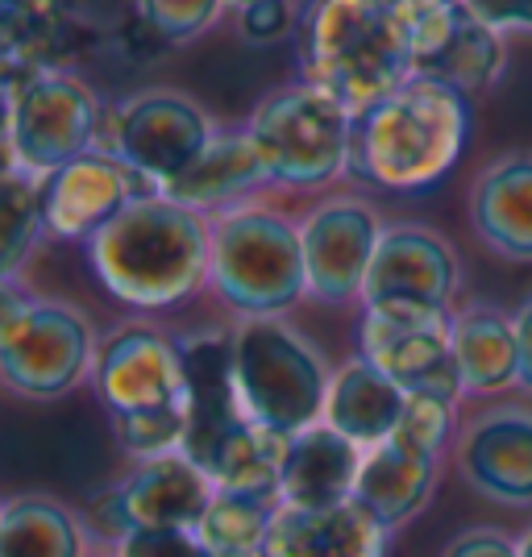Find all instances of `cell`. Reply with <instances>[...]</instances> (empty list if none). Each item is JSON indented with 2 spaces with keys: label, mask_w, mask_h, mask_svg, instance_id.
I'll return each instance as SVG.
<instances>
[{
  "label": "cell",
  "mask_w": 532,
  "mask_h": 557,
  "mask_svg": "<svg viewBox=\"0 0 532 557\" xmlns=\"http://www.w3.org/2000/svg\"><path fill=\"white\" fill-rule=\"evenodd\" d=\"M84 250L104 296L141 317L184 308L209 292L212 221L162 191L134 200Z\"/></svg>",
  "instance_id": "6da1fadb"
},
{
  "label": "cell",
  "mask_w": 532,
  "mask_h": 557,
  "mask_svg": "<svg viewBox=\"0 0 532 557\" xmlns=\"http://www.w3.org/2000/svg\"><path fill=\"white\" fill-rule=\"evenodd\" d=\"M474 129L470 96L441 79H408L395 96L354 121L349 175L379 191H424L441 184Z\"/></svg>",
  "instance_id": "7a4b0ae2"
},
{
  "label": "cell",
  "mask_w": 532,
  "mask_h": 557,
  "mask_svg": "<svg viewBox=\"0 0 532 557\" xmlns=\"http://www.w3.org/2000/svg\"><path fill=\"white\" fill-rule=\"evenodd\" d=\"M304 84L329 92L354 116L417 79L412 47L387 0H308L300 13Z\"/></svg>",
  "instance_id": "3957f363"
},
{
  "label": "cell",
  "mask_w": 532,
  "mask_h": 557,
  "mask_svg": "<svg viewBox=\"0 0 532 557\" xmlns=\"http://www.w3.org/2000/svg\"><path fill=\"white\" fill-rule=\"evenodd\" d=\"M212 221L209 292L242 317H283L308 300L300 221L275 205H242Z\"/></svg>",
  "instance_id": "277c9868"
},
{
  "label": "cell",
  "mask_w": 532,
  "mask_h": 557,
  "mask_svg": "<svg viewBox=\"0 0 532 557\" xmlns=\"http://www.w3.org/2000/svg\"><path fill=\"white\" fill-rule=\"evenodd\" d=\"M230 337L233 387L246 417L283 437L321 424L333 371L300 329L283 317H242L230 325Z\"/></svg>",
  "instance_id": "5b68a950"
},
{
  "label": "cell",
  "mask_w": 532,
  "mask_h": 557,
  "mask_svg": "<svg viewBox=\"0 0 532 557\" xmlns=\"http://www.w3.org/2000/svg\"><path fill=\"white\" fill-rule=\"evenodd\" d=\"M92 321L67 300L29 296L22 283H0V387L50 404L92 383Z\"/></svg>",
  "instance_id": "8992f818"
},
{
  "label": "cell",
  "mask_w": 532,
  "mask_h": 557,
  "mask_svg": "<svg viewBox=\"0 0 532 557\" xmlns=\"http://www.w3.org/2000/svg\"><path fill=\"white\" fill-rule=\"evenodd\" d=\"M354 121L346 104L312 84H283L267 92L246 116V138L255 141L271 187L279 191H324L349 175Z\"/></svg>",
  "instance_id": "52a82bcc"
},
{
  "label": "cell",
  "mask_w": 532,
  "mask_h": 557,
  "mask_svg": "<svg viewBox=\"0 0 532 557\" xmlns=\"http://www.w3.org/2000/svg\"><path fill=\"white\" fill-rule=\"evenodd\" d=\"M109 109L71 71H42L13 88L9 154L13 166L47 180L50 171L100 150Z\"/></svg>",
  "instance_id": "ba28073f"
},
{
  "label": "cell",
  "mask_w": 532,
  "mask_h": 557,
  "mask_svg": "<svg viewBox=\"0 0 532 557\" xmlns=\"http://www.w3.org/2000/svg\"><path fill=\"white\" fill-rule=\"evenodd\" d=\"M216 138V121L180 88H146L125 96L104 116L100 150L134 166L154 191H166Z\"/></svg>",
  "instance_id": "9c48e42d"
},
{
  "label": "cell",
  "mask_w": 532,
  "mask_h": 557,
  "mask_svg": "<svg viewBox=\"0 0 532 557\" xmlns=\"http://www.w3.org/2000/svg\"><path fill=\"white\" fill-rule=\"evenodd\" d=\"M92 392L104 404L109 420L187 404L180 337L146 317H129L113 325L96 346Z\"/></svg>",
  "instance_id": "30bf717a"
},
{
  "label": "cell",
  "mask_w": 532,
  "mask_h": 557,
  "mask_svg": "<svg viewBox=\"0 0 532 557\" xmlns=\"http://www.w3.org/2000/svg\"><path fill=\"white\" fill-rule=\"evenodd\" d=\"M449 317L454 312H424L399 304L362 308L358 354L408 395H437L458 404L466 392L449 346Z\"/></svg>",
  "instance_id": "8fae6325"
},
{
  "label": "cell",
  "mask_w": 532,
  "mask_h": 557,
  "mask_svg": "<svg viewBox=\"0 0 532 557\" xmlns=\"http://www.w3.org/2000/svg\"><path fill=\"white\" fill-rule=\"evenodd\" d=\"M383 221L374 205L362 196H324L300 216L304 275H308V300L342 308L362 304V287L371 275L374 250L383 237Z\"/></svg>",
  "instance_id": "7c38bea8"
},
{
  "label": "cell",
  "mask_w": 532,
  "mask_h": 557,
  "mask_svg": "<svg viewBox=\"0 0 532 557\" xmlns=\"http://www.w3.org/2000/svg\"><path fill=\"white\" fill-rule=\"evenodd\" d=\"M462 287V267L454 246L429 225L395 221L379 237L371 275L362 287V308L399 304L424 312H454Z\"/></svg>",
  "instance_id": "4fadbf2b"
},
{
  "label": "cell",
  "mask_w": 532,
  "mask_h": 557,
  "mask_svg": "<svg viewBox=\"0 0 532 557\" xmlns=\"http://www.w3.org/2000/svg\"><path fill=\"white\" fill-rule=\"evenodd\" d=\"M141 196H154V187L146 184L134 166H125L109 150H92L42 180L47 237L88 246L96 233L113 225Z\"/></svg>",
  "instance_id": "5bb4252c"
},
{
  "label": "cell",
  "mask_w": 532,
  "mask_h": 557,
  "mask_svg": "<svg viewBox=\"0 0 532 557\" xmlns=\"http://www.w3.org/2000/svg\"><path fill=\"white\" fill-rule=\"evenodd\" d=\"M462 479L483 499L529 508L532 504V412L495 408L466 424L454 445Z\"/></svg>",
  "instance_id": "9a60e30c"
},
{
  "label": "cell",
  "mask_w": 532,
  "mask_h": 557,
  "mask_svg": "<svg viewBox=\"0 0 532 557\" xmlns=\"http://www.w3.org/2000/svg\"><path fill=\"white\" fill-rule=\"evenodd\" d=\"M216 495V483L187 454H166L129 470L109 487V499L125 529H196Z\"/></svg>",
  "instance_id": "2e32d148"
},
{
  "label": "cell",
  "mask_w": 532,
  "mask_h": 557,
  "mask_svg": "<svg viewBox=\"0 0 532 557\" xmlns=\"http://www.w3.org/2000/svg\"><path fill=\"white\" fill-rule=\"evenodd\" d=\"M109 545L92 529L88 511L50 495L17 491L0 508V557H104Z\"/></svg>",
  "instance_id": "e0dca14e"
},
{
  "label": "cell",
  "mask_w": 532,
  "mask_h": 557,
  "mask_svg": "<svg viewBox=\"0 0 532 557\" xmlns=\"http://www.w3.org/2000/svg\"><path fill=\"white\" fill-rule=\"evenodd\" d=\"M470 225L499 258L532 262V150H508L479 171Z\"/></svg>",
  "instance_id": "ac0fdd59"
},
{
  "label": "cell",
  "mask_w": 532,
  "mask_h": 557,
  "mask_svg": "<svg viewBox=\"0 0 532 557\" xmlns=\"http://www.w3.org/2000/svg\"><path fill=\"white\" fill-rule=\"evenodd\" d=\"M262 191H271V180H267L262 159H258L255 141L246 138V129H216L209 150L162 196L200 212V216H221L242 205H255Z\"/></svg>",
  "instance_id": "d6986e66"
},
{
  "label": "cell",
  "mask_w": 532,
  "mask_h": 557,
  "mask_svg": "<svg viewBox=\"0 0 532 557\" xmlns=\"http://www.w3.org/2000/svg\"><path fill=\"white\" fill-rule=\"evenodd\" d=\"M392 533L358 499L333 508H275L267 557H387Z\"/></svg>",
  "instance_id": "ffe728a7"
},
{
  "label": "cell",
  "mask_w": 532,
  "mask_h": 557,
  "mask_svg": "<svg viewBox=\"0 0 532 557\" xmlns=\"http://www.w3.org/2000/svg\"><path fill=\"white\" fill-rule=\"evenodd\" d=\"M367 449L342 437L329 424H312L287 442L283 479H279V504L283 508H333L354 499L358 470Z\"/></svg>",
  "instance_id": "44dd1931"
},
{
  "label": "cell",
  "mask_w": 532,
  "mask_h": 557,
  "mask_svg": "<svg viewBox=\"0 0 532 557\" xmlns=\"http://www.w3.org/2000/svg\"><path fill=\"white\" fill-rule=\"evenodd\" d=\"M437 479H441V458L420 454L412 445L387 437L383 445L367 449L362 470H358L354 499L371 511L387 533H395L417 511H424V504L437 491Z\"/></svg>",
  "instance_id": "7402d4cb"
},
{
  "label": "cell",
  "mask_w": 532,
  "mask_h": 557,
  "mask_svg": "<svg viewBox=\"0 0 532 557\" xmlns=\"http://www.w3.org/2000/svg\"><path fill=\"white\" fill-rule=\"evenodd\" d=\"M404 404H408V392L395 387L392 379L374 362H367L362 354H354L329 379L324 424L349 437L358 449H374L395 433V424L404 417Z\"/></svg>",
  "instance_id": "603a6c76"
},
{
  "label": "cell",
  "mask_w": 532,
  "mask_h": 557,
  "mask_svg": "<svg viewBox=\"0 0 532 557\" xmlns=\"http://www.w3.org/2000/svg\"><path fill=\"white\" fill-rule=\"evenodd\" d=\"M71 42L67 0H0V75L13 88L29 75L63 71Z\"/></svg>",
  "instance_id": "cb8c5ba5"
},
{
  "label": "cell",
  "mask_w": 532,
  "mask_h": 557,
  "mask_svg": "<svg viewBox=\"0 0 532 557\" xmlns=\"http://www.w3.org/2000/svg\"><path fill=\"white\" fill-rule=\"evenodd\" d=\"M449 346L462 374L466 395H499L520 387L516 321L491 304H470L449 317Z\"/></svg>",
  "instance_id": "d4e9b609"
},
{
  "label": "cell",
  "mask_w": 532,
  "mask_h": 557,
  "mask_svg": "<svg viewBox=\"0 0 532 557\" xmlns=\"http://www.w3.org/2000/svg\"><path fill=\"white\" fill-rule=\"evenodd\" d=\"M508 34L491 29L486 22H479L470 9L462 4V17L454 25L449 42L437 50V59L420 71L424 79H441L449 88H458L462 96L491 92L499 84V75L508 67Z\"/></svg>",
  "instance_id": "484cf974"
},
{
  "label": "cell",
  "mask_w": 532,
  "mask_h": 557,
  "mask_svg": "<svg viewBox=\"0 0 532 557\" xmlns=\"http://www.w3.org/2000/svg\"><path fill=\"white\" fill-rule=\"evenodd\" d=\"M283 433H271L255 420H246L233 442L221 449V458L212 466V483L216 491H237V495H255L267 504H279V479H283V458H287Z\"/></svg>",
  "instance_id": "4316f807"
},
{
  "label": "cell",
  "mask_w": 532,
  "mask_h": 557,
  "mask_svg": "<svg viewBox=\"0 0 532 557\" xmlns=\"http://www.w3.org/2000/svg\"><path fill=\"white\" fill-rule=\"evenodd\" d=\"M275 508L279 504H267V499H255V495L216 491L191 533H196V541L205 545L209 557H267Z\"/></svg>",
  "instance_id": "83f0119b"
},
{
  "label": "cell",
  "mask_w": 532,
  "mask_h": 557,
  "mask_svg": "<svg viewBox=\"0 0 532 557\" xmlns=\"http://www.w3.org/2000/svg\"><path fill=\"white\" fill-rule=\"evenodd\" d=\"M42 237H47L42 180L22 166H4L0 171V283H17Z\"/></svg>",
  "instance_id": "f1b7e54d"
},
{
  "label": "cell",
  "mask_w": 532,
  "mask_h": 557,
  "mask_svg": "<svg viewBox=\"0 0 532 557\" xmlns=\"http://www.w3.org/2000/svg\"><path fill=\"white\" fill-rule=\"evenodd\" d=\"M116 449L129 462H150L166 454H184L187 442V404L180 408H154V412H134V417H113Z\"/></svg>",
  "instance_id": "f546056e"
},
{
  "label": "cell",
  "mask_w": 532,
  "mask_h": 557,
  "mask_svg": "<svg viewBox=\"0 0 532 557\" xmlns=\"http://www.w3.org/2000/svg\"><path fill=\"white\" fill-rule=\"evenodd\" d=\"M454 408H458V404L437 399V395H408L404 417H399L392 437L420 449V454L445 458V445L454 437Z\"/></svg>",
  "instance_id": "4dcf8cb0"
},
{
  "label": "cell",
  "mask_w": 532,
  "mask_h": 557,
  "mask_svg": "<svg viewBox=\"0 0 532 557\" xmlns=\"http://www.w3.org/2000/svg\"><path fill=\"white\" fill-rule=\"evenodd\" d=\"M221 9H225V0H138L134 13L154 25L171 47H184L216 25Z\"/></svg>",
  "instance_id": "1f68e13d"
},
{
  "label": "cell",
  "mask_w": 532,
  "mask_h": 557,
  "mask_svg": "<svg viewBox=\"0 0 532 557\" xmlns=\"http://www.w3.org/2000/svg\"><path fill=\"white\" fill-rule=\"evenodd\" d=\"M109 557H209L191 529H125Z\"/></svg>",
  "instance_id": "d6a6232c"
},
{
  "label": "cell",
  "mask_w": 532,
  "mask_h": 557,
  "mask_svg": "<svg viewBox=\"0 0 532 557\" xmlns=\"http://www.w3.org/2000/svg\"><path fill=\"white\" fill-rule=\"evenodd\" d=\"M462 4L499 34H532V0H462Z\"/></svg>",
  "instance_id": "836d02e7"
},
{
  "label": "cell",
  "mask_w": 532,
  "mask_h": 557,
  "mask_svg": "<svg viewBox=\"0 0 532 557\" xmlns=\"http://www.w3.org/2000/svg\"><path fill=\"white\" fill-rule=\"evenodd\" d=\"M441 557H520V541L499 529H466L445 545Z\"/></svg>",
  "instance_id": "e575fe53"
},
{
  "label": "cell",
  "mask_w": 532,
  "mask_h": 557,
  "mask_svg": "<svg viewBox=\"0 0 532 557\" xmlns=\"http://www.w3.org/2000/svg\"><path fill=\"white\" fill-rule=\"evenodd\" d=\"M242 29L258 42H271V38L292 29V4L287 0H258L242 13Z\"/></svg>",
  "instance_id": "d590c367"
},
{
  "label": "cell",
  "mask_w": 532,
  "mask_h": 557,
  "mask_svg": "<svg viewBox=\"0 0 532 557\" xmlns=\"http://www.w3.org/2000/svg\"><path fill=\"white\" fill-rule=\"evenodd\" d=\"M121 50L134 59V63H150V59H159V54H166L171 50V42L162 38L154 25L146 22V17H129V22L121 25Z\"/></svg>",
  "instance_id": "8d00e7d4"
},
{
  "label": "cell",
  "mask_w": 532,
  "mask_h": 557,
  "mask_svg": "<svg viewBox=\"0 0 532 557\" xmlns=\"http://www.w3.org/2000/svg\"><path fill=\"white\" fill-rule=\"evenodd\" d=\"M516 349H520V387L532 392V296L516 312Z\"/></svg>",
  "instance_id": "74e56055"
},
{
  "label": "cell",
  "mask_w": 532,
  "mask_h": 557,
  "mask_svg": "<svg viewBox=\"0 0 532 557\" xmlns=\"http://www.w3.org/2000/svg\"><path fill=\"white\" fill-rule=\"evenodd\" d=\"M250 4H258V0H225V9H237V13H246Z\"/></svg>",
  "instance_id": "f35d334b"
},
{
  "label": "cell",
  "mask_w": 532,
  "mask_h": 557,
  "mask_svg": "<svg viewBox=\"0 0 532 557\" xmlns=\"http://www.w3.org/2000/svg\"><path fill=\"white\" fill-rule=\"evenodd\" d=\"M520 557H532V529L520 536Z\"/></svg>",
  "instance_id": "ab89813d"
},
{
  "label": "cell",
  "mask_w": 532,
  "mask_h": 557,
  "mask_svg": "<svg viewBox=\"0 0 532 557\" xmlns=\"http://www.w3.org/2000/svg\"><path fill=\"white\" fill-rule=\"evenodd\" d=\"M4 166H13V163H9V159H0V171H4Z\"/></svg>",
  "instance_id": "60d3db41"
},
{
  "label": "cell",
  "mask_w": 532,
  "mask_h": 557,
  "mask_svg": "<svg viewBox=\"0 0 532 557\" xmlns=\"http://www.w3.org/2000/svg\"><path fill=\"white\" fill-rule=\"evenodd\" d=\"M387 4H399V0H387Z\"/></svg>",
  "instance_id": "b9f144b4"
},
{
  "label": "cell",
  "mask_w": 532,
  "mask_h": 557,
  "mask_svg": "<svg viewBox=\"0 0 532 557\" xmlns=\"http://www.w3.org/2000/svg\"><path fill=\"white\" fill-rule=\"evenodd\" d=\"M0 508H4V499H0Z\"/></svg>",
  "instance_id": "7bdbcfd3"
},
{
  "label": "cell",
  "mask_w": 532,
  "mask_h": 557,
  "mask_svg": "<svg viewBox=\"0 0 532 557\" xmlns=\"http://www.w3.org/2000/svg\"><path fill=\"white\" fill-rule=\"evenodd\" d=\"M104 557H109V554H104Z\"/></svg>",
  "instance_id": "ee69618b"
}]
</instances>
